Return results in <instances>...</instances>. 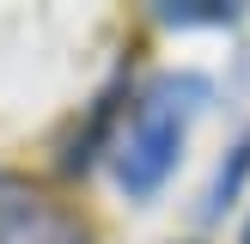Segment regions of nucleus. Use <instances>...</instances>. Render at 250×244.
Wrapping results in <instances>:
<instances>
[{"instance_id": "4", "label": "nucleus", "mask_w": 250, "mask_h": 244, "mask_svg": "<svg viewBox=\"0 0 250 244\" xmlns=\"http://www.w3.org/2000/svg\"><path fill=\"white\" fill-rule=\"evenodd\" d=\"M244 171H250V134H238V141H232V159L214 171V189H208V214H220L226 202H238V189H244Z\"/></svg>"}, {"instance_id": "3", "label": "nucleus", "mask_w": 250, "mask_h": 244, "mask_svg": "<svg viewBox=\"0 0 250 244\" xmlns=\"http://www.w3.org/2000/svg\"><path fill=\"white\" fill-rule=\"evenodd\" d=\"M238 19V6H226V0H165L159 6V24H171V31H208V24H232Z\"/></svg>"}, {"instance_id": "5", "label": "nucleus", "mask_w": 250, "mask_h": 244, "mask_svg": "<svg viewBox=\"0 0 250 244\" xmlns=\"http://www.w3.org/2000/svg\"><path fill=\"white\" fill-rule=\"evenodd\" d=\"M238 244H250V220H244V232H238Z\"/></svg>"}, {"instance_id": "2", "label": "nucleus", "mask_w": 250, "mask_h": 244, "mask_svg": "<svg viewBox=\"0 0 250 244\" xmlns=\"http://www.w3.org/2000/svg\"><path fill=\"white\" fill-rule=\"evenodd\" d=\"M0 244H92V226L67 202L0 165Z\"/></svg>"}, {"instance_id": "1", "label": "nucleus", "mask_w": 250, "mask_h": 244, "mask_svg": "<svg viewBox=\"0 0 250 244\" xmlns=\"http://www.w3.org/2000/svg\"><path fill=\"white\" fill-rule=\"evenodd\" d=\"M214 104V85L202 73H159V80L141 85L134 110L116 122L110 134V177L128 202H146V195L165 189V177L183 165V146H189L195 116Z\"/></svg>"}]
</instances>
